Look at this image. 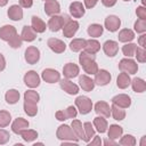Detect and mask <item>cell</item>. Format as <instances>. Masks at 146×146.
I'll list each match as a JSON object with an SVG mask.
<instances>
[{"mask_svg": "<svg viewBox=\"0 0 146 146\" xmlns=\"http://www.w3.org/2000/svg\"><path fill=\"white\" fill-rule=\"evenodd\" d=\"M22 138L25 141H33L34 139H36L38 137V132L35 130H31V129H25L24 131L21 132Z\"/></svg>", "mask_w": 146, "mask_h": 146, "instance_id": "f35d334b", "label": "cell"}, {"mask_svg": "<svg viewBox=\"0 0 146 146\" xmlns=\"http://www.w3.org/2000/svg\"><path fill=\"white\" fill-rule=\"evenodd\" d=\"M60 11V6L56 0H47L44 3V13L49 16L57 15Z\"/></svg>", "mask_w": 146, "mask_h": 146, "instance_id": "ac0fdd59", "label": "cell"}, {"mask_svg": "<svg viewBox=\"0 0 146 146\" xmlns=\"http://www.w3.org/2000/svg\"><path fill=\"white\" fill-rule=\"evenodd\" d=\"M24 111H25V113H26L29 116H34V115L38 113L36 104H35V103H32V102L25 100V102H24Z\"/></svg>", "mask_w": 146, "mask_h": 146, "instance_id": "d590c367", "label": "cell"}, {"mask_svg": "<svg viewBox=\"0 0 146 146\" xmlns=\"http://www.w3.org/2000/svg\"><path fill=\"white\" fill-rule=\"evenodd\" d=\"M136 14H137L138 18H140V19H146V8H145V7H143V6L138 7L137 10H136Z\"/></svg>", "mask_w": 146, "mask_h": 146, "instance_id": "681fc988", "label": "cell"}, {"mask_svg": "<svg viewBox=\"0 0 146 146\" xmlns=\"http://www.w3.org/2000/svg\"><path fill=\"white\" fill-rule=\"evenodd\" d=\"M11 121V116L7 111H0V128L7 127Z\"/></svg>", "mask_w": 146, "mask_h": 146, "instance_id": "60d3db41", "label": "cell"}, {"mask_svg": "<svg viewBox=\"0 0 146 146\" xmlns=\"http://www.w3.org/2000/svg\"><path fill=\"white\" fill-rule=\"evenodd\" d=\"M100 49V43L97 40L90 39V40H86L84 42V47H83V51L89 52V54H96L98 50Z\"/></svg>", "mask_w": 146, "mask_h": 146, "instance_id": "cb8c5ba5", "label": "cell"}, {"mask_svg": "<svg viewBox=\"0 0 146 146\" xmlns=\"http://www.w3.org/2000/svg\"><path fill=\"white\" fill-rule=\"evenodd\" d=\"M70 19L68 16L63 15V16H58V15H54L51 16V18L48 22V27L50 29V31L52 32H57L60 29H63L64 24Z\"/></svg>", "mask_w": 146, "mask_h": 146, "instance_id": "3957f363", "label": "cell"}, {"mask_svg": "<svg viewBox=\"0 0 146 146\" xmlns=\"http://www.w3.org/2000/svg\"><path fill=\"white\" fill-rule=\"evenodd\" d=\"M33 5V0H19V6L23 8H30Z\"/></svg>", "mask_w": 146, "mask_h": 146, "instance_id": "f907efd6", "label": "cell"}, {"mask_svg": "<svg viewBox=\"0 0 146 146\" xmlns=\"http://www.w3.org/2000/svg\"><path fill=\"white\" fill-rule=\"evenodd\" d=\"M24 82L27 87L30 88H35L40 84V76L38 75L36 72L34 71H29L25 75H24Z\"/></svg>", "mask_w": 146, "mask_h": 146, "instance_id": "30bf717a", "label": "cell"}, {"mask_svg": "<svg viewBox=\"0 0 146 146\" xmlns=\"http://www.w3.org/2000/svg\"><path fill=\"white\" fill-rule=\"evenodd\" d=\"M83 130H84V137H86V138H84V141L89 143L90 139L95 136V130H94L91 123H90V122H86V123L83 124Z\"/></svg>", "mask_w": 146, "mask_h": 146, "instance_id": "74e56055", "label": "cell"}, {"mask_svg": "<svg viewBox=\"0 0 146 146\" xmlns=\"http://www.w3.org/2000/svg\"><path fill=\"white\" fill-rule=\"evenodd\" d=\"M70 14L75 17V18H80L84 15V7L81 2L79 1H74L70 5Z\"/></svg>", "mask_w": 146, "mask_h": 146, "instance_id": "ffe728a7", "label": "cell"}, {"mask_svg": "<svg viewBox=\"0 0 146 146\" xmlns=\"http://www.w3.org/2000/svg\"><path fill=\"white\" fill-rule=\"evenodd\" d=\"M24 99L27 100V102H32V103H38L39 99H40V96L36 91L34 90H27L25 94H24Z\"/></svg>", "mask_w": 146, "mask_h": 146, "instance_id": "b9f144b4", "label": "cell"}, {"mask_svg": "<svg viewBox=\"0 0 146 146\" xmlns=\"http://www.w3.org/2000/svg\"><path fill=\"white\" fill-rule=\"evenodd\" d=\"M130 82H131L130 76H129V74L125 73V72L120 73L119 76H117V79H116V84H117V87L121 88V89H125V88L130 84Z\"/></svg>", "mask_w": 146, "mask_h": 146, "instance_id": "83f0119b", "label": "cell"}, {"mask_svg": "<svg viewBox=\"0 0 146 146\" xmlns=\"http://www.w3.org/2000/svg\"><path fill=\"white\" fill-rule=\"evenodd\" d=\"M40 59V51L36 47H27L25 50V60L29 64H35Z\"/></svg>", "mask_w": 146, "mask_h": 146, "instance_id": "52a82bcc", "label": "cell"}, {"mask_svg": "<svg viewBox=\"0 0 146 146\" xmlns=\"http://www.w3.org/2000/svg\"><path fill=\"white\" fill-rule=\"evenodd\" d=\"M120 144L123 146H133V145H136V139L131 135H125L124 137H122L120 139Z\"/></svg>", "mask_w": 146, "mask_h": 146, "instance_id": "7bdbcfd3", "label": "cell"}, {"mask_svg": "<svg viewBox=\"0 0 146 146\" xmlns=\"http://www.w3.org/2000/svg\"><path fill=\"white\" fill-rule=\"evenodd\" d=\"M108 144H110V145H115V143H114V141H111V140H108V139H107V140H105V145H108Z\"/></svg>", "mask_w": 146, "mask_h": 146, "instance_id": "91938a15", "label": "cell"}, {"mask_svg": "<svg viewBox=\"0 0 146 146\" xmlns=\"http://www.w3.org/2000/svg\"><path fill=\"white\" fill-rule=\"evenodd\" d=\"M88 34L94 38H98L103 34V26L99 24H91L88 27Z\"/></svg>", "mask_w": 146, "mask_h": 146, "instance_id": "e575fe53", "label": "cell"}, {"mask_svg": "<svg viewBox=\"0 0 146 146\" xmlns=\"http://www.w3.org/2000/svg\"><path fill=\"white\" fill-rule=\"evenodd\" d=\"M10 136H9V132L3 130V129H0V145H3L6 144L8 140H9Z\"/></svg>", "mask_w": 146, "mask_h": 146, "instance_id": "c3c4849f", "label": "cell"}, {"mask_svg": "<svg viewBox=\"0 0 146 146\" xmlns=\"http://www.w3.org/2000/svg\"><path fill=\"white\" fill-rule=\"evenodd\" d=\"M95 112L104 117H108L111 115V107L106 102H98L95 105Z\"/></svg>", "mask_w": 146, "mask_h": 146, "instance_id": "44dd1931", "label": "cell"}, {"mask_svg": "<svg viewBox=\"0 0 146 146\" xmlns=\"http://www.w3.org/2000/svg\"><path fill=\"white\" fill-rule=\"evenodd\" d=\"M29 128V121L23 119V117H18L16 119L14 122H13V125H11V130L17 133V135H21L22 131H24L25 129Z\"/></svg>", "mask_w": 146, "mask_h": 146, "instance_id": "d6986e66", "label": "cell"}, {"mask_svg": "<svg viewBox=\"0 0 146 146\" xmlns=\"http://www.w3.org/2000/svg\"><path fill=\"white\" fill-rule=\"evenodd\" d=\"M64 114H65L66 119H74V117L76 116L78 112H76V110H75L74 106H68V107L64 111Z\"/></svg>", "mask_w": 146, "mask_h": 146, "instance_id": "7dc6e473", "label": "cell"}, {"mask_svg": "<svg viewBox=\"0 0 146 146\" xmlns=\"http://www.w3.org/2000/svg\"><path fill=\"white\" fill-rule=\"evenodd\" d=\"M130 83L132 86L133 91H136V92H144L146 90V82L140 78L133 79L132 82H130Z\"/></svg>", "mask_w": 146, "mask_h": 146, "instance_id": "4dcf8cb0", "label": "cell"}, {"mask_svg": "<svg viewBox=\"0 0 146 146\" xmlns=\"http://www.w3.org/2000/svg\"><path fill=\"white\" fill-rule=\"evenodd\" d=\"M79 29V23L76 21H72L71 18L63 26V34L66 38H72Z\"/></svg>", "mask_w": 146, "mask_h": 146, "instance_id": "8992f818", "label": "cell"}, {"mask_svg": "<svg viewBox=\"0 0 146 146\" xmlns=\"http://www.w3.org/2000/svg\"><path fill=\"white\" fill-rule=\"evenodd\" d=\"M135 56L137 57V60L140 62V63H145L146 62V50L145 48H138L136 49V52H135Z\"/></svg>", "mask_w": 146, "mask_h": 146, "instance_id": "f6af8a7d", "label": "cell"}, {"mask_svg": "<svg viewBox=\"0 0 146 146\" xmlns=\"http://www.w3.org/2000/svg\"><path fill=\"white\" fill-rule=\"evenodd\" d=\"M120 25H121V21L117 16L110 15L105 18V27L111 32H115L116 30H119Z\"/></svg>", "mask_w": 146, "mask_h": 146, "instance_id": "9a60e30c", "label": "cell"}, {"mask_svg": "<svg viewBox=\"0 0 146 146\" xmlns=\"http://www.w3.org/2000/svg\"><path fill=\"white\" fill-rule=\"evenodd\" d=\"M63 74L66 79H73L79 74V66L73 63H67L63 67Z\"/></svg>", "mask_w": 146, "mask_h": 146, "instance_id": "e0dca14e", "label": "cell"}, {"mask_svg": "<svg viewBox=\"0 0 146 146\" xmlns=\"http://www.w3.org/2000/svg\"><path fill=\"white\" fill-rule=\"evenodd\" d=\"M119 68H120L121 72H125L128 74H135V73H137L138 65H137V63L135 60L124 58V59H121L120 60Z\"/></svg>", "mask_w": 146, "mask_h": 146, "instance_id": "5b68a950", "label": "cell"}, {"mask_svg": "<svg viewBox=\"0 0 146 146\" xmlns=\"http://www.w3.org/2000/svg\"><path fill=\"white\" fill-rule=\"evenodd\" d=\"M31 22H32V29L36 32V33H42V32H44L46 31V23L40 18V17H38V16H32V19H31Z\"/></svg>", "mask_w": 146, "mask_h": 146, "instance_id": "4316f807", "label": "cell"}, {"mask_svg": "<svg viewBox=\"0 0 146 146\" xmlns=\"http://www.w3.org/2000/svg\"><path fill=\"white\" fill-rule=\"evenodd\" d=\"M112 103L119 107H122V108H128L130 105H131V99L128 95H124V94H121V95H116L112 98Z\"/></svg>", "mask_w": 146, "mask_h": 146, "instance_id": "5bb4252c", "label": "cell"}, {"mask_svg": "<svg viewBox=\"0 0 146 146\" xmlns=\"http://www.w3.org/2000/svg\"><path fill=\"white\" fill-rule=\"evenodd\" d=\"M8 17L13 21H21L23 18V9L18 5H13L8 9Z\"/></svg>", "mask_w": 146, "mask_h": 146, "instance_id": "7402d4cb", "label": "cell"}, {"mask_svg": "<svg viewBox=\"0 0 146 146\" xmlns=\"http://www.w3.org/2000/svg\"><path fill=\"white\" fill-rule=\"evenodd\" d=\"M5 98H6V102L8 104H15L19 99V92L17 90H15V89H10V90H8L6 92Z\"/></svg>", "mask_w": 146, "mask_h": 146, "instance_id": "d6a6232c", "label": "cell"}, {"mask_svg": "<svg viewBox=\"0 0 146 146\" xmlns=\"http://www.w3.org/2000/svg\"><path fill=\"white\" fill-rule=\"evenodd\" d=\"M6 67V60L2 54H0V71H3Z\"/></svg>", "mask_w": 146, "mask_h": 146, "instance_id": "11a10c76", "label": "cell"}, {"mask_svg": "<svg viewBox=\"0 0 146 146\" xmlns=\"http://www.w3.org/2000/svg\"><path fill=\"white\" fill-rule=\"evenodd\" d=\"M122 132H123V129L120 125L112 124L108 129V137H110V139H117L119 137H121Z\"/></svg>", "mask_w": 146, "mask_h": 146, "instance_id": "836d02e7", "label": "cell"}, {"mask_svg": "<svg viewBox=\"0 0 146 146\" xmlns=\"http://www.w3.org/2000/svg\"><path fill=\"white\" fill-rule=\"evenodd\" d=\"M17 35V32H16V29L11 25H5L0 29V39L9 42L13 38H15Z\"/></svg>", "mask_w": 146, "mask_h": 146, "instance_id": "8fae6325", "label": "cell"}, {"mask_svg": "<svg viewBox=\"0 0 146 146\" xmlns=\"http://www.w3.org/2000/svg\"><path fill=\"white\" fill-rule=\"evenodd\" d=\"M111 114L113 115V117H114V120H117V121H121V120H123L124 117H125V112H124V110L122 108V107H119V106H116V105H112V107H111Z\"/></svg>", "mask_w": 146, "mask_h": 146, "instance_id": "1f68e13d", "label": "cell"}, {"mask_svg": "<svg viewBox=\"0 0 146 146\" xmlns=\"http://www.w3.org/2000/svg\"><path fill=\"white\" fill-rule=\"evenodd\" d=\"M71 127H72L73 132H74L75 136L78 137V139L84 140V138H86V137H84V130H83V125H82L81 121H79V120H73Z\"/></svg>", "mask_w": 146, "mask_h": 146, "instance_id": "484cf974", "label": "cell"}, {"mask_svg": "<svg viewBox=\"0 0 146 146\" xmlns=\"http://www.w3.org/2000/svg\"><path fill=\"white\" fill-rule=\"evenodd\" d=\"M59 84H60V88L64 91H66L68 95H76L79 92V87L72 81H70L68 79L59 80Z\"/></svg>", "mask_w": 146, "mask_h": 146, "instance_id": "4fadbf2b", "label": "cell"}, {"mask_svg": "<svg viewBox=\"0 0 146 146\" xmlns=\"http://www.w3.org/2000/svg\"><path fill=\"white\" fill-rule=\"evenodd\" d=\"M47 44H48V47H49L54 52H56V54H62V52H64V50H65V48H66V44H65L62 40L56 39V38H50V39L48 40Z\"/></svg>", "mask_w": 146, "mask_h": 146, "instance_id": "7c38bea8", "label": "cell"}, {"mask_svg": "<svg viewBox=\"0 0 146 146\" xmlns=\"http://www.w3.org/2000/svg\"><path fill=\"white\" fill-rule=\"evenodd\" d=\"M135 31L137 33H144L146 31V19H138L135 23Z\"/></svg>", "mask_w": 146, "mask_h": 146, "instance_id": "ee69618b", "label": "cell"}, {"mask_svg": "<svg viewBox=\"0 0 146 146\" xmlns=\"http://www.w3.org/2000/svg\"><path fill=\"white\" fill-rule=\"evenodd\" d=\"M111 74L106 71V70H98L97 73L95 74V84H98V86H106L107 83H110L111 81Z\"/></svg>", "mask_w": 146, "mask_h": 146, "instance_id": "9c48e42d", "label": "cell"}, {"mask_svg": "<svg viewBox=\"0 0 146 146\" xmlns=\"http://www.w3.org/2000/svg\"><path fill=\"white\" fill-rule=\"evenodd\" d=\"M145 39H146V35L145 34H143V35L139 36L138 42H139V46H141V48H145Z\"/></svg>", "mask_w": 146, "mask_h": 146, "instance_id": "6f0895ef", "label": "cell"}, {"mask_svg": "<svg viewBox=\"0 0 146 146\" xmlns=\"http://www.w3.org/2000/svg\"><path fill=\"white\" fill-rule=\"evenodd\" d=\"M84 42H86L84 39H73V40L71 41V43H70V49H71L72 51H74V52L80 51V50L83 49Z\"/></svg>", "mask_w": 146, "mask_h": 146, "instance_id": "8d00e7d4", "label": "cell"}, {"mask_svg": "<svg viewBox=\"0 0 146 146\" xmlns=\"http://www.w3.org/2000/svg\"><path fill=\"white\" fill-rule=\"evenodd\" d=\"M97 1H98V0H84V6H86L88 9H90V8H92V7L96 6Z\"/></svg>", "mask_w": 146, "mask_h": 146, "instance_id": "816d5d0a", "label": "cell"}, {"mask_svg": "<svg viewBox=\"0 0 146 146\" xmlns=\"http://www.w3.org/2000/svg\"><path fill=\"white\" fill-rule=\"evenodd\" d=\"M141 2H143V5H145L146 3V0H141Z\"/></svg>", "mask_w": 146, "mask_h": 146, "instance_id": "94428289", "label": "cell"}, {"mask_svg": "<svg viewBox=\"0 0 146 146\" xmlns=\"http://www.w3.org/2000/svg\"><path fill=\"white\" fill-rule=\"evenodd\" d=\"M57 138L60 140H70V141H78V137L75 136V133L73 132L72 128L67 124H63L60 127H58L57 129Z\"/></svg>", "mask_w": 146, "mask_h": 146, "instance_id": "7a4b0ae2", "label": "cell"}, {"mask_svg": "<svg viewBox=\"0 0 146 146\" xmlns=\"http://www.w3.org/2000/svg\"><path fill=\"white\" fill-rule=\"evenodd\" d=\"M44 1H47V0H44Z\"/></svg>", "mask_w": 146, "mask_h": 146, "instance_id": "6125c7cd", "label": "cell"}, {"mask_svg": "<svg viewBox=\"0 0 146 146\" xmlns=\"http://www.w3.org/2000/svg\"><path fill=\"white\" fill-rule=\"evenodd\" d=\"M22 42H23V40H22V38H21V35H16L15 38H13L8 43H9V46L11 47V48H19L21 46H22Z\"/></svg>", "mask_w": 146, "mask_h": 146, "instance_id": "bcb514c9", "label": "cell"}, {"mask_svg": "<svg viewBox=\"0 0 146 146\" xmlns=\"http://www.w3.org/2000/svg\"><path fill=\"white\" fill-rule=\"evenodd\" d=\"M21 38L24 41L31 42L36 38V32L32 29V26L25 25V26H23V30H22V33H21Z\"/></svg>", "mask_w": 146, "mask_h": 146, "instance_id": "603a6c76", "label": "cell"}, {"mask_svg": "<svg viewBox=\"0 0 146 146\" xmlns=\"http://www.w3.org/2000/svg\"><path fill=\"white\" fill-rule=\"evenodd\" d=\"M56 119L59 120V121H64V120H67L65 114H64V111H57L56 112Z\"/></svg>", "mask_w": 146, "mask_h": 146, "instance_id": "f5cc1de1", "label": "cell"}, {"mask_svg": "<svg viewBox=\"0 0 146 146\" xmlns=\"http://www.w3.org/2000/svg\"><path fill=\"white\" fill-rule=\"evenodd\" d=\"M79 82H80L81 88H82L84 91H91V90L95 88V82H94V80H91L88 75H81V76L79 78Z\"/></svg>", "mask_w": 146, "mask_h": 146, "instance_id": "d4e9b609", "label": "cell"}, {"mask_svg": "<svg viewBox=\"0 0 146 146\" xmlns=\"http://www.w3.org/2000/svg\"><path fill=\"white\" fill-rule=\"evenodd\" d=\"M79 62L82 66V68L84 70L86 73L88 74H96L98 71V65L95 60V55L94 54H89L86 51H82L79 56Z\"/></svg>", "mask_w": 146, "mask_h": 146, "instance_id": "6da1fadb", "label": "cell"}, {"mask_svg": "<svg viewBox=\"0 0 146 146\" xmlns=\"http://www.w3.org/2000/svg\"><path fill=\"white\" fill-rule=\"evenodd\" d=\"M100 144H102L100 137H98V136H94V140L90 143V145H100Z\"/></svg>", "mask_w": 146, "mask_h": 146, "instance_id": "9f6ffc18", "label": "cell"}, {"mask_svg": "<svg viewBox=\"0 0 146 146\" xmlns=\"http://www.w3.org/2000/svg\"><path fill=\"white\" fill-rule=\"evenodd\" d=\"M135 38V33L129 29H123L119 33V41L121 42H130Z\"/></svg>", "mask_w": 146, "mask_h": 146, "instance_id": "f1b7e54d", "label": "cell"}, {"mask_svg": "<svg viewBox=\"0 0 146 146\" xmlns=\"http://www.w3.org/2000/svg\"><path fill=\"white\" fill-rule=\"evenodd\" d=\"M7 2H8V0H0V7L6 6V5H7Z\"/></svg>", "mask_w": 146, "mask_h": 146, "instance_id": "680465c9", "label": "cell"}, {"mask_svg": "<svg viewBox=\"0 0 146 146\" xmlns=\"http://www.w3.org/2000/svg\"><path fill=\"white\" fill-rule=\"evenodd\" d=\"M136 49H137V44H135V43H127L125 46L122 47V52H123V55H125L128 57H132V56H135Z\"/></svg>", "mask_w": 146, "mask_h": 146, "instance_id": "ab89813d", "label": "cell"}, {"mask_svg": "<svg viewBox=\"0 0 146 146\" xmlns=\"http://www.w3.org/2000/svg\"><path fill=\"white\" fill-rule=\"evenodd\" d=\"M94 125L97 129V131L100 133H103L107 130V121L102 116H97L94 119Z\"/></svg>", "mask_w": 146, "mask_h": 146, "instance_id": "f546056e", "label": "cell"}, {"mask_svg": "<svg viewBox=\"0 0 146 146\" xmlns=\"http://www.w3.org/2000/svg\"><path fill=\"white\" fill-rule=\"evenodd\" d=\"M41 76L48 83H55V82L59 81V79H60V74L56 70H52V68L43 70L42 73H41Z\"/></svg>", "mask_w": 146, "mask_h": 146, "instance_id": "ba28073f", "label": "cell"}, {"mask_svg": "<svg viewBox=\"0 0 146 146\" xmlns=\"http://www.w3.org/2000/svg\"><path fill=\"white\" fill-rule=\"evenodd\" d=\"M75 105L81 114H88L92 108V102L86 96H79L75 99Z\"/></svg>", "mask_w": 146, "mask_h": 146, "instance_id": "277c9868", "label": "cell"}, {"mask_svg": "<svg viewBox=\"0 0 146 146\" xmlns=\"http://www.w3.org/2000/svg\"><path fill=\"white\" fill-rule=\"evenodd\" d=\"M116 1L117 0H102V3L104 6H106V7H112V6H114L116 3Z\"/></svg>", "mask_w": 146, "mask_h": 146, "instance_id": "db71d44e", "label": "cell"}, {"mask_svg": "<svg viewBox=\"0 0 146 146\" xmlns=\"http://www.w3.org/2000/svg\"><path fill=\"white\" fill-rule=\"evenodd\" d=\"M103 49H104V52L108 57H114L119 51V44H117V42H115L113 40H107L103 44Z\"/></svg>", "mask_w": 146, "mask_h": 146, "instance_id": "2e32d148", "label": "cell"}]
</instances>
